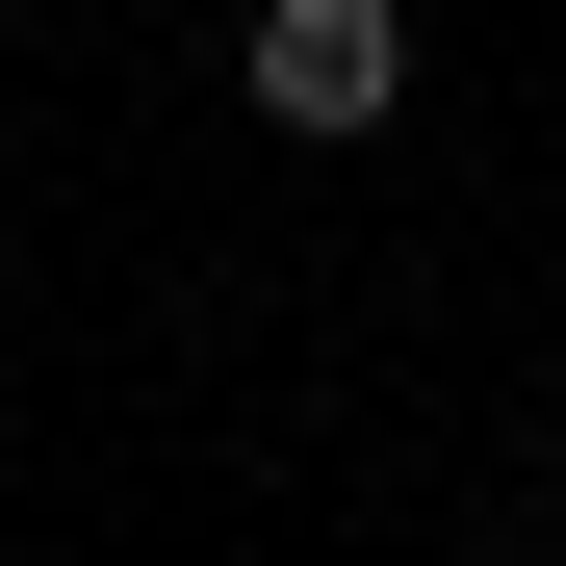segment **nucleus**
Returning a JSON list of instances; mask_svg holds the SVG:
<instances>
[{"label":"nucleus","instance_id":"f257e3e1","mask_svg":"<svg viewBox=\"0 0 566 566\" xmlns=\"http://www.w3.org/2000/svg\"><path fill=\"white\" fill-rule=\"evenodd\" d=\"M232 104H258V129H310V155H360V129L412 104V27H387V0H258Z\"/></svg>","mask_w":566,"mask_h":566}]
</instances>
